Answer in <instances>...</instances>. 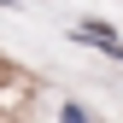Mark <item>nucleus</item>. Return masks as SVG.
<instances>
[{
  "label": "nucleus",
  "instance_id": "nucleus-1",
  "mask_svg": "<svg viewBox=\"0 0 123 123\" xmlns=\"http://www.w3.org/2000/svg\"><path fill=\"white\" fill-rule=\"evenodd\" d=\"M65 123H88V117H82V111H76V105H65Z\"/></svg>",
  "mask_w": 123,
  "mask_h": 123
}]
</instances>
